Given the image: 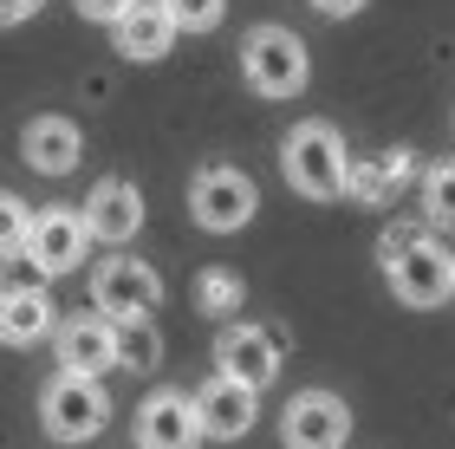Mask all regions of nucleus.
Listing matches in <instances>:
<instances>
[{
  "instance_id": "1",
  "label": "nucleus",
  "mask_w": 455,
  "mask_h": 449,
  "mask_svg": "<svg viewBox=\"0 0 455 449\" xmlns=\"http://www.w3.org/2000/svg\"><path fill=\"white\" fill-rule=\"evenodd\" d=\"M378 261H384L390 300L410 306V313H429V306H443L455 293V254L436 235H423V229H390Z\"/></svg>"
},
{
  "instance_id": "2",
  "label": "nucleus",
  "mask_w": 455,
  "mask_h": 449,
  "mask_svg": "<svg viewBox=\"0 0 455 449\" xmlns=\"http://www.w3.org/2000/svg\"><path fill=\"white\" fill-rule=\"evenodd\" d=\"M280 176L286 189L306 196V202H339L351 189V150L339 124H325V117H306L280 137Z\"/></svg>"
},
{
  "instance_id": "3",
  "label": "nucleus",
  "mask_w": 455,
  "mask_h": 449,
  "mask_svg": "<svg viewBox=\"0 0 455 449\" xmlns=\"http://www.w3.org/2000/svg\"><path fill=\"white\" fill-rule=\"evenodd\" d=\"M241 78L247 92L267 98V105H280V98H299L306 78H313V52H306V39L293 27H247L241 39Z\"/></svg>"
},
{
  "instance_id": "4",
  "label": "nucleus",
  "mask_w": 455,
  "mask_h": 449,
  "mask_svg": "<svg viewBox=\"0 0 455 449\" xmlns=\"http://www.w3.org/2000/svg\"><path fill=\"white\" fill-rule=\"evenodd\" d=\"M105 423H111V391H105V378H92V372H59L39 384V430H46L52 443H92V437H105Z\"/></svg>"
},
{
  "instance_id": "5",
  "label": "nucleus",
  "mask_w": 455,
  "mask_h": 449,
  "mask_svg": "<svg viewBox=\"0 0 455 449\" xmlns=\"http://www.w3.org/2000/svg\"><path fill=\"white\" fill-rule=\"evenodd\" d=\"M254 209H260V189L235 163H202L189 176V221L202 235H241L254 221Z\"/></svg>"
},
{
  "instance_id": "6",
  "label": "nucleus",
  "mask_w": 455,
  "mask_h": 449,
  "mask_svg": "<svg viewBox=\"0 0 455 449\" xmlns=\"http://www.w3.org/2000/svg\"><path fill=\"white\" fill-rule=\"evenodd\" d=\"M92 306L111 313V319H150L163 306V274L137 254H111V261H98V274H92Z\"/></svg>"
},
{
  "instance_id": "7",
  "label": "nucleus",
  "mask_w": 455,
  "mask_h": 449,
  "mask_svg": "<svg viewBox=\"0 0 455 449\" xmlns=\"http://www.w3.org/2000/svg\"><path fill=\"white\" fill-rule=\"evenodd\" d=\"M7 268H13V280H7V300H0V339H7L13 352H27V345L59 333V319H52L46 274H39L33 261H7Z\"/></svg>"
},
{
  "instance_id": "8",
  "label": "nucleus",
  "mask_w": 455,
  "mask_h": 449,
  "mask_svg": "<svg viewBox=\"0 0 455 449\" xmlns=\"http://www.w3.org/2000/svg\"><path fill=\"white\" fill-rule=\"evenodd\" d=\"M286 449H345L351 443V404L339 391H293L280 411Z\"/></svg>"
},
{
  "instance_id": "9",
  "label": "nucleus",
  "mask_w": 455,
  "mask_h": 449,
  "mask_svg": "<svg viewBox=\"0 0 455 449\" xmlns=\"http://www.w3.org/2000/svg\"><path fill=\"white\" fill-rule=\"evenodd\" d=\"M215 372L267 391V384L280 378V333H267V325H254V319H228L215 333Z\"/></svg>"
},
{
  "instance_id": "10",
  "label": "nucleus",
  "mask_w": 455,
  "mask_h": 449,
  "mask_svg": "<svg viewBox=\"0 0 455 449\" xmlns=\"http://www.w3.org/2000/svg\"><path fill=\"white\" fill-rule=\"evenodd\" d=\"M202 437V404L196 391H150L137 404V449H196Z\"/></svg>"
},
{
  "instance_id": "11",
  "label": "nucleus",
  "mask_w": 455,
  "mask_h": 449,
  "mask_svg": "<svg viewBox=\"0 0 455 449\" xmlns=\"http://www.w3.org/2000/svg\"><path fill=\"white\" fill-rule=\"evenodd\" d=\"M92 248V229H85V209H39L33 215V235H27V261L46 280L72 274Z\"/></svg>"
},
{
  "instance_id": "12",
  "label": "nucleus",
  "mask_w": 455,
  "mask_h": 449,
  "mask_svg": "<svg viewBox=\"0 0 455 449\" xmlns=\"http://www.w3.org/2000/svg\"><path fill=\"white\" fill-rule=\"evenodd\" d=\"M143 221H150V202H143L137 182H124V176L92 182V196H85V229H92V241L124 248V241L143 235Z\"/></svg>"
},
{
  "instance_id": "13",
  "label": "nucleus",
  "mask_w": 455,
  "mask_h": 449,
  "mask_svg": "<svg viewBox=\"0 0 455 449\" xmlns=\"http://www.w3.org/2000/svg\"><path fill=\"white\" fill-rule=\"evenodd\" d=\"M52 358L66 365V372H92V378H105L117 372V319L111 313H78V319H59V333H52Z\"/></svg>"
},
{
  "instance_id": "14",
  "label": "nucleus",
  "mask_w": 455,
  "mask_h": 449,
  "mask_svg": "<svg viewBox=\"0 0 455 449\" xmlns=\"http://www.w3.org/2000/svg\"><path fill=\"white\" fill-rule=\"evenodd\" d=\"M176 33H182V20L170 13V0H131V13L111 27V46L131 66H156V59H170Z\"/></svg>"
},
{
  "instance_id": "15",
  "label": "nucleus",
  "mask_w": 455,
  "mask_h": 449,
  "mask_svg": "<svg viewBox=\"0 0 455 449\" xmlns=\"http://www.w3.org/2000/svg\"><path fill=\"white\" fill-rule=\"evenodd\" d=\"M20 156H27V170H39V176H72L78 163H85V131H78L66 111H39V117H27V131H20Z\"/></svg>"
},
{
  "instance_id": "16",
  "label": "nucleus",
  "mask_w": 455,
  "mask_h": 449,
  "mask_svg": "<svg viewBox=\"0 0 455 449\" xmlns=\"http://www.w3.org/2000/svg\"><path fill=\"white\" fill-rule=\"evenodd\" d=\"M196 404H202V430H209V443H241L260 423V391L241 384V378H228V372H215L209 384H202Z\"/></svg>"
},
{
  "instance_id": "17",
  "label": "nucleus",
  "mask_w": 455,
  "mask_h": 449,
  "mask_svg": "<svg viewBox=\"0 0 455 449\" xmlns=\"http://www.w3.org/2000/svg\"><path fill=\"white\" fill-rule=\"evenodd\" d=\"M410 176V150H390L384 163H351V202H364V209H378V202L397 189V182Z\"/></svg>"
},
{
  "instance_id": "18",
  "label": "nucleus",
  "mask_w": 455,
  "mask_h": 449,
  "mask_svg": "<svg viewBox=\"0 0 455 449\" xmlns=\"http://www.w3.org/2000/svg\"><path fill=\"white\" fill-rule=\"evenodd\" d=\"M196 306H202L209 319H228L235 306H247V280L228 274V268H202V274H196Z\"/></svg>"
},
{
  "instance_id": "19",
  "label": "nucleus",
  "mask_w": 455,
  "mask_h": 449,
  "mask_svg": "<svg viewBox=\"0 0 455 449\" xmlns=\"http://www.w3.org/2000/svg\"><path fill=\"white\" fill-rule=\"evenodd\" d=\"M423 215H429V229H455V156L423 170Z\"/></svg>"
},
{
  "instance_id": "20",
  "label": "nucleus",
  "mask_w": 455,
  "mask_h": 449,
  "mask_svg": "<svg viewBox=\"0 0 455 449\" xmlns=\"http://www.w3.org/2000/svg\"><path fill=\"white\" fill-rule=\"evenodd\" d=\"M117 358L131 365V372L156 365V333H150V319H117Z\"/></svg>"
},
{
  "instance_id": "21",
  "label": "nucleus",
  "mask_w": 455,
  "mask_h": 449,
  "mask_svg": "<svg viewBox=\"0 0 455 449\" xmlns=\"http://www.w3.org/2000/svg\"><path fill=\"white\" fill-rule=\"evenodd\" d=\"M170 13L182 20V33H215L228 20V0H170Z\"/></svg>"
},
{
  "instance_id": "22",
  "label": "nucleus",
  "mask_w": 455,
  "mask_h": 449,
  "mask_svg": "<svg viewBox=\"0 0 455 449\" xmlns=\"http://www.w3.org/2000/svg\"><path fill=\"white\" fill-rule=\"evenodd\" d=\"M78 20H92V27H117L124 13H131V0H72Z\"/></svg>"
},
{
  "instance_id": "23",
  "label": "nucleus",
  "mask_w": 455,
  "mask_h": 449,
  "mask_svg": "<svg viewBox=\"0 0 455 449\" xmlns=\"http://www.w3.org/2000/svg\"><path fill=\"white\" fill-rule=\"evenodd\" d=\"M39 7H46V0H0V20H7V27H27Z\"/></svg>"
},
{
  "instance_id": "24",
  "label": "nucleus",
  "mask_w": 455,
  "mask_h": 449,
  "mask_svg": "<svg viewBox=\"0 0 455 449\" xmlns=\"http://www.w3.org/2000/svg\"><path fill=\"white\" fill-rule=\"evenodd\" d=\"M364 7H371V0H313V13H325V20H351Z\"/></svg>"
}]
</instances>
